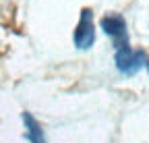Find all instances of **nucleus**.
<instances>
[{"label": "nucleus", "instance_id": "1", "mask_svg": "<svg viewBox=\"0 0 149 143\" xmlns=\"http://www.w3.org/2000/svg\"><path fill=\"white\" fill-rule=\"evenodd\" d=\"M114 62H116V68L120 70L122 75H135V73L141 70V66L145 62V54L141 50H133L126 44V46L116 48Z\"/></svg>", "mask_w": 149, "mask_h": 143}, {"label": "nucleus", "instance_id": "3", "mask_svg": "<svg viewBox=\"0 0 149 143\" xmlns=\"http://www.w3.org/2000/svg\"><path fill=\"white\" fill-rule=\"evenodd\" d=\"M102 29L110 35V38H114L116 44L126 46V23H124V19L120 15H108V17H104V19H102Z\"/></svg>", "mask_w": 149, "mask_h": 143}, {"label": "nucleus", "instance_id": "4", "mask_svg": "<svg viewBox=\"0 0 149 143\" xmlns=\"http://www.w3.org/2000/svg\"><path fill=\"white\" fill-rule=\"evenodd\" d=\"M23 122H25V127H27V139L31 143H46L44 131L40 127V122H37L29 112H23Z\"/></svg>", "mask_w": 149, "mask_h": 143}, {"label": "nucleus", "instance_id": "2", "mask_svg": "<svg viewBox=\"0 0 149 143\" xmlns=\"http://www.w3.org/2000/svg\"><path fill=\"white\" fill-rule=\"evenodd\" d=\"M95 42V29H93V10L83 8L81 10V19L79 25L74 29V46L79 50H87Z\"/></svg>", "mask_w": 149, "mask_h": 143}, {"label": "nucleus", "instance_id": "5", "mask_svg": "<svg viewBox=\"0 0 149 143\" xmlns=\"http://www.w3.org/2000/svg\"><path fill=\"white\" fill-rule=\"evenodd\" d=\"M147 68H149V60H147Z\"/></svg>", "mask_w": 149, "mask_h": 143}]
</instances>
